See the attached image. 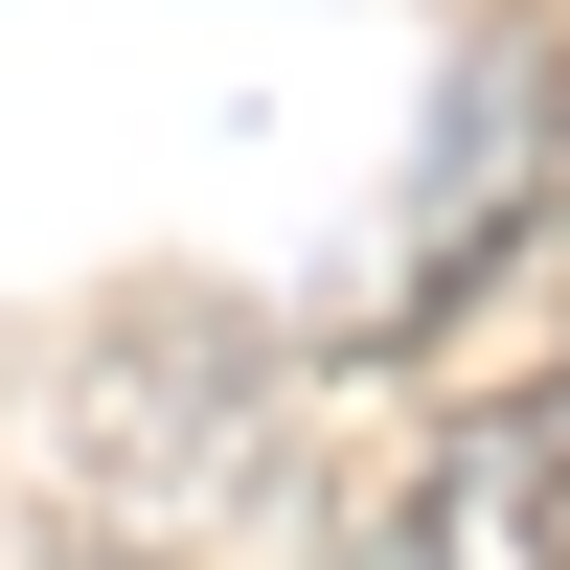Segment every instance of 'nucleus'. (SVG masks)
I'll return each instance as SVG.
<instances>
[{
  "mask_svg": "<svg viewBox=\"0 0 570 570\" xmlns=\"http://www.w3.org/2000/svg\"><path fill=\"white\" fill-rule=\"evenodd\" d=\"M548 137H570L548 23H480V46H456V91H434V160H411V206H389V297H411V320H434V297H480V274L525 252Z\"/></svg>",
  "mask_w": 570,
  "mask_h": 570,
  "instance_id": "obj_1",
  "label": "nucleus"
},
{
  "mask_svg": "<svg viewBox=\"0 0 570 570\" xmlns=\"http://www.w3.org/2000/svg\"><path fill=\"white\" fill-rule=\"evenodd\" d=\"M389 570H570V389H480L389 502Z\"/></svg>",
  "mask_w": 570,
  "mask_h": 570,
  "instance_id": "obj_3",
  "label": "nucleus"
},
{
  "mask_svg": "<svg viewBox=\"0 0 570 570\" xmlns=\"http://www.w3.org/2000/svg\"><path fill=\"white\" fill-rule=\"evenodd\" d=\"M91 456H115V480H183V502H206V480H252V456H274V343H252V320H115V365H91Z\"/></svg>",
  "mask_w": 570,
  "mask_h": 570,
  "instance_id": "obj_2",
  "label": "nucleus"
},
{
  "mask_svg": "<svg viewBox=\"0 0 570 570\" xmlns=\"http://www.w3.org/2000/svg\"><path fill=\"white\" fill-rule=\"evenodd\" d=\"M23 570H160V548H115V525H69V548H23Z\"/></svg>",
  "mask_w": 570,
  "mask_h": 570,
  "instance_id": "obj_4",
  "label": "nucleus"
}]
</instances>
